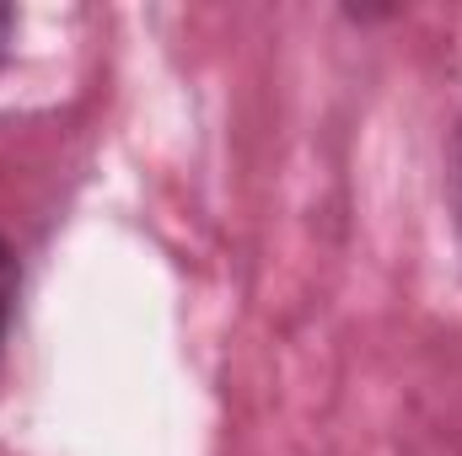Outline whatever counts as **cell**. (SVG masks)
Masks as SVG:
<instances>
[{
    "instance_id": "6da1fadb",
    "label": "cell",
    "mask_w": 462,
    "mask_h": 456,
    "mask_svg": "<svg viewBox=\"0 0 462 456\" xmlns=\"http://www.w3.org/2000/svg\"><path fill=\"white\" fill-rule=\"evenodd\" d=\"M16 296H22V263L11 252V242L0 236V360L11 343V323H16Z\"/></svg>"
},
{
    "instance_id": "7a4b0ae2",
    "label": "cell",
    "mask_w": 462,
    "mask_h": 456,
    "mask_svg": "<svg viewBox=\"0 0 462 456\" xmlns=\"http://www.w3.org/2000/svg\"><path fill=\"white\" fill-rule=\"evenodd\" d=\"M447 194H452V221L462 231V123H457V140H452V161H447Z\"/></svg>"
},
{
    "instance_id": "3957f363",
    "label": "cell",
    "mask_w": 462,
    "mask_h": 456,
    "mask_svg": "<svg viewBox=\"0 0 462 456\" xmlns=\"http://www.w3.org/2000/svg\"><path fill=\"white\" fill-rule=\"evenodd\" d=\"M11 38H16V11H11V5H0V65L11 59Z\"/></svg>"
}]
</instances>
